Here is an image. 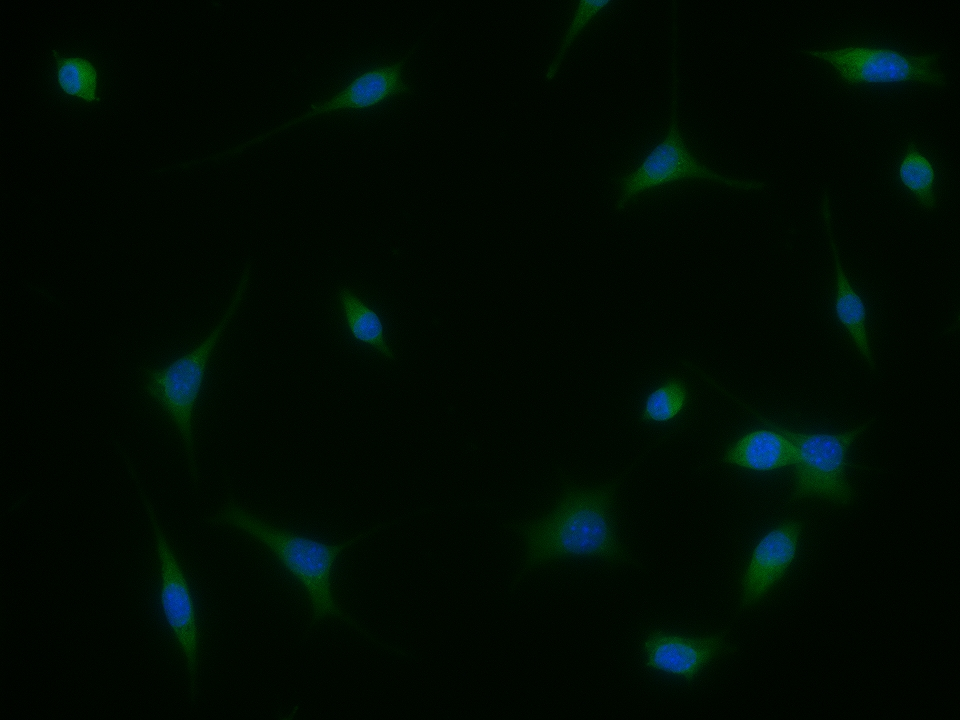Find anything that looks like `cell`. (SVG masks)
Here are the masks:
<instances>
[{"instance_id": "9c48e42d", "label": "cell", "mask_w": 960, "mask_h": 720, "mask_svg": "<svg viewBox=\"0 0 960 720\" xmlns=\"http://www.w3.org/2000/svg\"><path fill=\"white\" fill-rule=\"evenodd\" d=\"M730 649L723 633L687 636L652 629L641 641L646 669L686 682L695 680L706 666Z\"/></svg>"}, {"instance_id": "30bf717a", "label": "cell", "mask_w": 960, "mask_h": 720, "mask_svg": "<svg viewBox=\"0 0 960 720\" xmlns=\"http://www.w3.org/2000/svg\"><path fill=\"white\" fill-rule=\"evenodd\" d=\"M803 531L797 519L780 522L755 543L740 582V607L759 603L794 563Z\"/></svg>"}, {"instance_id": "8fae6325", "label": "cell", "mask_w": 960, "mask_h": 720, "mask_svg": "<svg viewBox=\"0 0 960 720\" xmlns=\"http://www.w3.org/2000/svg\"><path fill=\"white\" fill-rule=\"evenodd\" d=\"M725 449L724 463L756 473H770L794 465V447L780 424L761 419Z\"/></svg>"}, {"instance_id": "6da1fadb", "label": "cell", "mask_w": 960, "mask_h": 720, "mask_svg": "<svg viewBox=\"0 0 960 720\" xmlns=\"http://www.w3.org/2000/svg\"><path fill=\"white\" fill-rule=\"evenodd\" d=\"M616 489L617 482L583 487L567 481L550 512L510 524L526 546L513 584L517 585L540 566L568 558L630 563L631 557L619 541L613 523Z\"/></svg>"}, {"instance_id": "5b68a950", "label": "cell", "mask_w": 960, "mask_h": 720, "mask_svg": "<svg viewBox=\"0 0 960 720\" xmlns=\"http://www.w3.org/2000/svg\"><path fill=\"white\" fill-rule=\"evenodd\" d=\"M870 421L843 432L803 431L781 425L795 452L793 500L821 498L849 505L854 490L847 478V454Z\"/></svg>"}, {"instance_id": "4fadbf2b", "label": "cell", "mask_w": 960, "mask_h": 720, "mask_svg": "<svg viewBox=\"0 0 960 720\" xmlns=\"http://www.w3.org/2000/svg\"><path fill=\"white\" fill-rule=\"evenodd\" d=\"M346 327L358 343L368 346L383 358L394 361L395 352L389 344L380 315L349 286L342 285L336 292Z\"/></svg>"}, {"instance_id": "e0dca14e", "label": "cell", "mask_w": 960, "mask_h": 720, "mask_svg": "<svg viewBox=\"0 0 960 720\" xmlns=\"http://www.w3.org/2000/svg\"><path fill=\"white\" fill-rule=\"evenodd\" d=\"M613 4L614 2L609 0L578 2L571 21L562 37L558 50L546 71V78L548 80L555 76L566 53L582 30L597 14Z\"/></svg>"}, {"instance_id": "ba28073f", "label": "cell", "mask_w": 960, "mask_h": 720, "mask_svg": "<svg viewBox=\"0 0 960 720\" xmlns=\"http://www.w3.org/2000/svg\"><path fill=\"white\" fill-rule=\"evenodd\" d=\"M415 50V47H412L397 61L378 65L360 72L329 99L316 105L311 104L309 110L302 112L300 115L288 120L282 125L263 134L256 135L248 141L213 158L237 155L275 134L328 112L343 109L371 108L390 98L409 94L412 91V86L403 77V70Z\"/></svg>"}, {"instance_id": "2e32d148", "label": "cell", "mask_w": 960, "mask_h": 720, "mask_svg": "<svg viewBox=\"0 0 960 720\" xmlns=\"http://www.w3.org/2000/svg\"><path fill=\"white\" fill-rule=\"evenodd\" d=\"M52 52L57 62V80L61 89L88 102L99 101L96 95L98 72L95 66L85 57L61 56L57 49Z\"/></svg>"}, {"instance_id": "9a60e30c", "label": "cell", "mask_w": 960, "mask_h": 720, "mask_svg": "<svg viewBox=\"0 0 960 720\" xmlns=\"http://www.w3.org/2000/svg\"><path fill=\"white\" fill-rule=\"evenodd\" d=\"M688 401L689 389L685 380L669 377L645 396L640 419L645 423H668L683 412Z\"/></svg>"}, {"instance_id": "3957f363", "label": "cell", "mask_w": 960, "mask_h": 720, "mask_svg": "<svg viewBox=\"0 0 960 720\" xmlns=\"http://www.w3.org/2000/svg\"><path fill=\"white\" fill-rule=\"evenodd\" d=\"M250 276L251 264L247 263L221 318L198 345L168 363L147 365L140 370L143 392L168 417L181 439L195 484L199 476L193 431L194 410L210 359L246 295Z\"/></svg>"}, {"instance_id": "5bb4252c", "label": "cell", "mask_w": 960, "mask_h": 720, "mask_svg": "<svg viewBox=\"0 0 960 720\" xmlns=\"http://www.w3.org/2000/svg\"><path fill=\"white\" fill-rule=\"evenodd\" d=\"M898 176L921 208L927 212L936 208L935 168L912 139L908 141L905 155L899 164Z\"/></svg>"}, {"instance_id": "277c9868", "label": "cell", "mask_w": 960, "mask_h": 720, "mask_svg": "<svg viewBox=\"0 0 960 720\" xmlns=\"http://www.w3.org/2000/svg\"><path fill=\"white\" fill-rule=\"evenodd\" d=\"M673 16L672 98L670 122L664 138L641 159L639 164L624 174L618 183L614 205L622 211L640 194L684 179H702L738 190H762L766 184L759 180L730 177L712 170L700 162L688 149L681 134L678 116L677 25Z\"/></svg>"}, {"instance_id": "52a82bcc", "label": "cell", "mask_w": 960, "mask_h": 720, "mask_svg": "<svg viewBox=\"0 0 960 720\" xmlns=\"http://www.w3.org/2000/svg\"><path fill=\"white\" fill-rule=\"evenodd\" d=\"M833 65L848 84L918 81L946 85L937 67L938 54H908L889 47L848 45L835 49H804Z\"/></svg>"}, {"instance_id": "7a4b0ae2", "label": "cell", "mask_w": 960, "mask_h": 720, "mask_svg": "<svg viewBox=\"0 0 960 720\" xmlns=\"http://www.w3.org/2000/svg\"><path fill=\"white\" fill-rule=\"evenodd\" d=\"M209 522L213 526H231L263 544L282 568L303 587L311 606L308 629L335 618L374 643L396 653L403 651L386 645L347 614L333 596L331 576L337 558L344 550L365 539L381 527L339 543L322 540L272 525L259 518L234 499H229Z\"/></svg>"}, {"instance_id": "8992f818", "label": "cell", "mask_w": 960, "mask_h": 720, "mask_svg": "<svg viewBox=\"0 0 960 720\" xmlns=\"http://www.w3.org/2000/svg\"><path fill=\"white\" fill-rule=\"evenodd\" d=\"M153 529L160 566L159 603L164 621L185 660L192 700L197 696L201 631L192 589L158 521L154 506L139 486Z\"/></svg>"}, {"instance_id": "7c38bea8", "label": "cell", "mask_w": 960, "mask_h": 720, "mask_svg": "<svg viewBox=\"0 0 960 720\" xmlns=\"http://www.w3.org/2000/svg\"><path fill=\"white\" fill-rule=\"evenodd\" d=\"M821 212L831 255L835 264L836 290L834 310L836 319L845 329L855 349H857L869 369L875 371L876 362L867 330V309L865 302L853 288L843 268L838 246L832 231L830 202L826 193H824L822 197Z\"/></svg>"}]
</instances>
